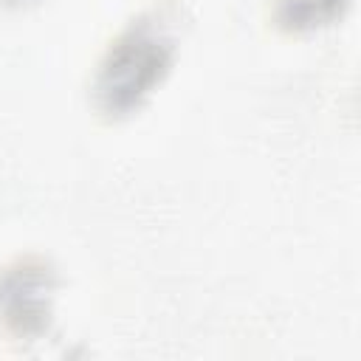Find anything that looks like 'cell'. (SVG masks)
Returning <instances> with one entry per match:
<instances>
[{"mask_svg": "<svg viewBox=\"0 0 361 361\" xmlns=\"http://www.w3.org/2000/svg\"><path fill=\"white\" fill-rule=\"evenodd\" d=\"M178 23L175 6H152L118 34L96 79V96L104 110L121 113L155 85L169 65Z\"/></svg>", "mask_w": 361, "mask_h": 361, "instance_id": "1", "label": "cell"}, {"mask_svg": "<svg viewBox=\"0 0 361 361\" xmlns=\"http://www.w3.org/2000/svg\"><path fill=\"white\" fill-rule=\"evenodd\" d=\"M290 23H313L324 17V8H333L336 0H279Z\"/></svg>", "mask_w": 361, "mask_h": 361, "instance_id": "2", "label": "cell"}]
</instances>
